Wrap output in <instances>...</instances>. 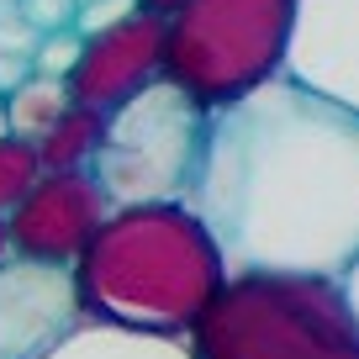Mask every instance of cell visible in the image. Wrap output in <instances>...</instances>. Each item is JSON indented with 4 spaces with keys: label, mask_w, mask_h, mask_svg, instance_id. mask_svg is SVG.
I'll list each match as a JSON object with an SVG mask.
<instances>
[{
    "label": "cell",
    "mask_w": 359,
    "mask_h": 359,
    "mask_svg": "<svg viewBox=\"0 0 359 359\" xmlns=\"http://www.w3.org/2000/svg\"><path fill=\"white\" fill-rule=\"evenodd\" d=\"M348 291H354V306H359V269L348 275Z\"/></svg>",
    "instance_id": "cell-21"
},
{
    "label": "cell",
    "mask_w": 359,
    "mask_h": 359,
    "mask_svg": "<svg viewBox=\"0 0 359 359\" xmlns=\"http://www.w3.org/2000/svg\"><path fill=\"white\" fill-rule=\"evenodd\" d=\"M185 201L227 269L348 280L359 269V116L291 74L212 111Z\"/></svg>",
    "instance_id": "cell-1"
},
{
    "label": "cell",
    "mask_w": 359,
    "mask_h": 359,
    "mask_svg": "<svg viewBox=\"0 0 359 359\" xmlns=\"http://www.w3.org/2000/svg\"><path fill=\"white\" fill-rule=\"evenodd\" d=\"M79 58H85V32L79 27H69V32H48L43 43H37L32 53V74H48V79H64L79 69Z\"/></svg>",
    "instance_id": "cell-14"
},
{
    "label": "cell",
    "mask_w": 359,
    "mask_h": 359,
    "mask_svg": "<svg viewBox=\"0 0 359 359\" xmlns=\"http://www.w3.org/2000/svg\"><path fill=\"white\" fill-rule=\"evenodd\" d=\"M37 43H43V32H37L32 22H27L16 6H6L0 11V53H16V58H32Z\"/></svg>",
    "instance_id": "cell-17"
},
{
    "label": "cell",
    "mask_w": 359,
    "mask_h": 359,
    "mask_svg": "<svg viewBox=\"0 0 359 359\" xmlns=\"http://www.w3.org/2000/svg\"><path fill=\"white\" fill-rule=\"evenodd\" d=\"M111 212H116L111 196L101 191V180L90 175V169L43 175L37 191L6 217V222H11V248H16V259L74 269Z\"/></svg>",
    "instance_id": "cell-6"
},
{
    "label": "cell",
    "mask_w": 359,
    "mask_h": 359,
    "mask_svg": "<svg viewBox=\"0 0 359 359\" xmlns=\"http://www.w3.org/2000/svg\"><path fill=\"white\" fill-rule=\"evenodd\" d=\"M137 11H143V0H85V6H79V32L95 37V32H106V27L127 22V16H137Z\"/></svg>",
    "instance_id": "cell-16"
},
{
    "label": "cell",
    "mask_w": 359,
    "mask_h": 359,
    "mask_svg": "<svg viewBox=\"0 0 359 359\" xmlns=\"http://www.w3.org/2000/svg\"><path fill=\"white\" fill-rule=\"evenodd\" d=\"M27 79H32V58L0 53V101H6V95H11V90H22Z\"/></svg>",
    "instance_id": "cell-18"
},
{
    "label": "cell",
    "mask_w": 359,
    "mask_h": 359,
    "mask_svg": "<svg viewBox=\"0 0 359 359\" xmlns=\"http://www.w3.org/2000/svg\"><path fill=\"white\" fill-rule=\"evenodd\" d=\"M11 259H16V248H11V222L0 217V264H11Z\"/></svg>",
    "instance_id": "cell-20"
},
{
    "label": "cell",
    "mask_w": 359,
    "mask_h": 359,
    "mask_svg": "<svg viewBox=\"0 0 359 359\" xmlns=\"http://www.w3.org/2000/svg\"><path fill=\"white\" fill-rule=\"evenodd\" d=\"M48 359H196L185 338L164 333H137V327H111V323H79Z\"/></svg>",
    "instance_id": "cell-10"
},
{
    "label": "cell",
    "mask_w": 359,
    "mask_h": 359,
    "mask_svg": "<svg viewBox=\"0 0 359 359\" xmlns=\"http://www.w3.org/2000/svg\"><path fill=\"white\" fill-rule=\"evenodd\" d=\"M106 137V111H90V106H69L43 137H37V154H43L48 175H69V169H90L101 154Z\"/></svg>",
    "instance_id": "cell-11"
},
{
    "label": "cell",
    "mask_w": 359,
    "mask_h": 359,
    "mask_svg": "<svg viewBox=\"0 0 359 359\" xmlns=\"http://www.w3.org/2000/svg\"><path fill=\"white\" fill-rule=\"evenodd\" d=\"M0 137H6V111H0Z\"/></svg>",
    "instance_id": "cell-22"
},
{
    "label": "cell",
    "mask_w": 359,
    "mask_h": 359,
    "mask_svg": "<svg viewBox=\"0 0 359 359\" xmlns=\"http://www.w3.org/2000/svg\"><path fill=\"white\" fill-rule=\"evenodd\" d=\"M196 359H359L348 280L243 269L191 327Z\"/></svg>",
    "instance_id": "cell-3"
},
{
    "label": "cell",
    "mask_w": 359,
    "mask_h": 359,
    "mask_svg": "<svg viewBox=\"0 0 359 359\" xmlns=\"http://www.w3.org/2000/svg\"><path fill=\"white\" fill-rule=\"evenodd\" d=\"M74 106V95H69L64 79H48V74H32L22 90H11L6 101H0V111H6V133L11 137H27V143H37V137L48 133V127L58 122V116Z\"/></svg>",
    "instance_id": "cell-12"
},
{
    "label": "cell",
    "mask_w": 359,
    "mask_h": 359,
    "mask_svg": "<svg viewBox=\"0 0 359 359\" xmlns=\"http://www.w3.org/2000/svg\"><path fill=\"white\" fill-rule=\"evenodd\" d=\"M43 154H37V143H27V137H0V217H11L16 206L27 201V196L37 191V180H43Z\"/></svg>",
    "instance_id": "cell-13"
},
{
    "label": "cell",
    "mask_w": 359,
    "mask_h": 359,
    "mask_svg": "<svg viewBox=\"0 0 359 359\" xmlns=\"http://www.w3.org/2000/svg\"><path fill=\"white\" fill-rule=\"evenodd\" d=\"M206 127H212V111L191 101L180 85L158 79L137 101L106 116V137L90 175L101 180L111 206L185 201L196 185V169H201Z\"/></svg>",
    "instance_id": "cell-5"
},
{
    "label": "cell",
    "mask_w": 359,
    "mask_h": 359,
    "mask_svg": "<svg viewBox=\"0 0 359 359\" xmlns=\"http://www.w3.org/2000/svg\"><path fill=\"white\" fill-rule=\"evenodd\" d=\"M285 74L359 116V0H296Z\"/></svg>",
    "instance_id": "cell-9"
},
{
    "label": "cell",
    "mask_w": 359,
    "mask_h": 359,
    "mask_svg": "<svg viewBox=\"0 0 359 359\" xmlns=\"http://www.w3.org/2000/svg\"><path fill=\"white\" fill-rule=\"evenodd\" d=\"M16 11L37 27V32H69L79 27V0H16Z\"/></svg>",
    "instance_id": "cell-15"
},
{
    "label": "cell",
    "mask_w": 359,
    "mask_h": 359,
    "mask_svg": "<svg viewBox=\"0 0 359 359\" xmlns=\"http://www.w3.org/2000/svg\"><path fill=\"white\" fill-rule=\"evenodd\" d=\"M185 6H191V0H143V11H154V16H175V11H185Z\"/></svg>",
    "instance_id": "cell-19"
},
{
    "label": "cell",
    "mask_w": 359,
    "mask_h": 359,
    "mask_svg": "<svg viewBox=\"0 0 359 359\" xmlns=\"http://www.w3.org/2000/svg\"><path fill=\"white\" fill-rule=\"evenodd\" d=\"M296 0H191L169 16L164 79L206 111L248 101L285 74Z\"/></svg>",
    "instance_id": "cell-4"
},
{
    "label": "cell",
    "mask_w": 359,
    "mask_h": 359,
    "mask_svg": "<svg viewBox=\"0 0 359 359\" xmlns=\"http://www.w3.org/2000/svg\"><path fill=\"white\" fill-rule=\"evenodd\" d=\"M74 280L90 323L191 338L233 269L191 201H154L116 206L74 264Z\"/></svg>",
    "instance_id": "cell-2"
},
{
    "label": "cell",
    "mask_w": 359,
    "mask_h": 359,
    "mask_svg": "<svg viewBox=\"0 0 359 359\" xmlns=\"http://www.w3.org/2000/svg\"><path fill=\"white\" fill-rule=\"evenodd\" d=\"M85 323L79 280L64 264H0V359H48Z\"/></svg>",
    "instance_id": "cell-7"
},
{
    "label": "cell",
    "mask_w": 359,
    "mask_h": 359,
    "mask_svg": "<svg viewBox=\"0 0 359 359\" xmlns=\"http://www.w3.org/2000/svg\"><path fill=\"white\" fill-rule=\"evenodd\" d=\"M164 43H169V22L154 11H137L127 22L106 27V32L85 37V58L69 74L74 106L111 116L127 101H137L148 85L164 79Z\"/></svg>",
    "instance_id": "cell-8"
},
{
    "label": "cell",
    "mask_w": 359,
    "mask_h": 359,
    "mask_svg": "<svg viewBox=\"0 0 359 359\" xmlns=\"http://www.w3.org/2000/svg\"><path fill=\"white\" fill-rule=\"evenodd\" d=\"M79 6H85V0H79Z\"/></svg>",
    "instance_id": "cell-23"
}]
</instances>
